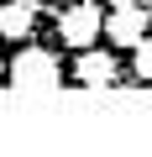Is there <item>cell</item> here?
<instances>
[{"label":"cell","mask_w":152,"mask_h":157,"mask_svg":"<svg viewBox=\"0 0 152 157\" xmlns=\"http://www.w3.org/2000/svg\"><path fill=\"white\" fill-rule=\"evenodd\" d=\"M100 26H105L100 6H68V11L58 16V42H63V47H95Z\"/></svg>","instance_id":"7a4b0ae2"},{"label":"cell","mask_w":152,"mask_h":157,"mask_svg":"<svg viewBox=\"0 0 152 157\" xmlns=\"http://www.w3.org/2000/svg\"><path fill=\"white\" fill-rule=\"evenodd\" d=\"M26 6H42V0H26Z\"/></svg>","instance_id":"ba28073f"},{"label":"cell","mask_w":152,"mask_h":157,"mask_svg":"<svg viewBox=\"0 0 152 157\" xmlns=\"http://www.w3.org/2000/svg\"><path fill=\"white\" fill-rule=\"evenodd\" d=\"M6 78H11L16 89H58L63 68H58V52H47V47H21V52L6 63Z\"/></svg>","instance_id":"6da1fadb"},{"label":"cell","mask_w":152,"mask_h":157,"mask_svg":"<svg viewBox=\"0 0 152 157\" xmlns=\"http://www.w3.org/2000/svg\"><path fill=\"white\" fill-rule=\"evenodd\" d=\"M73 78H79V84H89V89H100V84H115V58H110V52H95V47H79Z\"/></svg>","instance_id":"277c9868"},{"label":"cell","mask_w":152,"mask_h":157,"mask_svg":"<svg viewBox=\"0 0 152 157\" xmlns=\"http://www.w3.org/2000/svg\"><path fill=\"white\" fill-rule=\"evenodd\" d=\"M0 78H6V58H0Z\"/></svg>","instance_id":"52a82bcc"},{"label":"cell","mask_w":152,"mask_h":157,"mask_svg":"<svg viewBox=\"0 0 152 157\" xmlns=\"http://www.w3.org/2000/svg\"><path fill=\"white\" fill-rule=\"evenodd\" d=\"M131 52H136V78H142V84H152V37H142Z\"/></svg>","instance_id":"8992f818"},{"label":"cell","mask_w":152,"mask_h":157,"mask_svg":"<svg viewBox=\"0 0 152 157\" xmlns=\"http://www.w3.org/2000/svg\"><path fill=\"white\" fill-rule=\"evenodd\" d=\"M100 32H105L115 47H136V42L147 37V11L136 6V0H121V6L105 16V26H100Z\"/></svg>","instance_id":"3957f363"},{"label":"cell","mask_w":152,"mask_h":157,"mask_svg":"<svg viewBox=\"0 0 152 157\" xmlns=\"http://www.w3.org/2000/svg\"><path fill=\"white\" fill-rule=\"evenodd\" d=\"M32 21H37V6H26V0H6L0 6V37L6 42H26Z\"/></svg>","instance_id":"5b68a950"}]
</instances>
